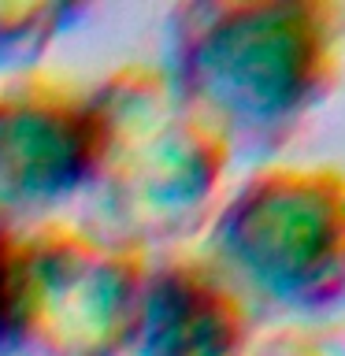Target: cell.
<instances>
[{
  "instance_id": "6da1fadb",
  "label": "cell",
  "mask_w": 345,
  "mask_h": 356,
  "mask_svg": "<svg viewBox=\"0 0 345 356\" xmlns=\"http://www.w3.org/2000/svg\"><path fill=\"white\" fill-rule=\"evenodd\" d=\"M345 67V4L178 0L160 30L167 89L227 145L230 163L275 156L330 100Z\"/></svg>"
},
{
  "instance_id": "7a4b0ae2",
  "label": "cell",
  "mask_w": 345,
  "mask_h": 356,
  "mask_svg": "<svg viewBox=\"0 0 345 356\" xmlns=\"http://www.w3.org/2000/svg\"><path fill=\"white\" fill-rule=\"evenodd\" d=\"M89 108L93 152L71 222L134 256L197 245L223 200L227 145L178 104L156 63L108 71Z\"/></svg>"
},
{
  "instance_id": "3957f363",
  "label": "cell",
  "mask_w": 345,
  "mask_h": 356,
  "mask_svg": "<svg viewBox=\"0 0 345 356\" xmlns=\"http://www.w3.org/2000/svg\"><path fill=\"white\" fill-rule=\"evenodd\" d=\"M197 249L256 316L338 319L345 312V171L327 163L252 167L223 193Z\"/></svg>"
},
{
  "instance_id": "277c9868",
  "label": "cell",
  "mask_w": 345,
  "mask_h": 356,
  "mask_svg": "<svg viewBox=\"0 0 345 356\" xmlns=\"http://www.w3.org/2000/svg\"><path fill=\"white\" fill-rule=\"evenodd\" d=\"M145 256L111 249L71 219L19 230L11 356H130Z\"/></svg>"
},
{
  "instance_id": "5b68a950",
  "label": "cell",
  "mask_w": 345,
  "mask_h": 356,
  "mask_svg": "<svg viewBox=\"0 0 345 356\" xmlns=\"http://www.w3.org/2000/svg\"><path fill=\"white\" fill-rule=\"evenodd\" d=\"M93 152L89 86L52 71L0 78V219L26 230L74 208Z\"/></svg>"
},
{
  "instance_id": "8992f818",
  "label": "cell",
  "mask_w": 345,
  "mask_h": 356,
  "mask_svg": "<svg viewBox=\"0 0 345 356\" xmlns=\"http://www.w3.org/2000/svg\"><path fill=\"white\" fill-rule=\"evenodd\" d=\"M256 312L197 245L145 256L130 356H245Z\"/></svg>"
},
{
  "instance_id": "52a82bcc",
  "label": "cell",
  "mask_w": 345,
  "mask_h": 356,
  "mask_svg": "<svg viewBox=\"0 0 345 356\" xmlns=\"http://www.w3.org/2000/svg\"><path fill=\"white\" fill-rule=\"evenodd\" d=\"M93 4H38V0H0V74L38 71L41 56L82 19Z\"/></svg>"
},
{
  "instance_id": "ba28073f",
  "label": "cell",
  "mask_w": 345,
  "mask_h": 356,
  "mask_svg": "<svg viewBox=\"0 0 345 356\" xmlns=\"http://www.w3.org/2000/svg\"><path fill=\"white\" fill-rule=\"evenodd\" d=\"M245 356H345V316L286 319L256 330Z\"/></svg>"
},
{
  "instance_id": "9c48e42d",
  "label": "cell",
  "mask_w": 345,
  "mask_h": 356,
  "mask_svg": "<svg viewBox=\"0 0 345 356\" xmlns=\"http://www.w3.org/2000/svg\"><path fill=\"white\" fill-rule=\"evenodd\" d=\"M15 238L19 227L0 219V356H11V289H15Z\"/></svg>"
}]
</instances>
